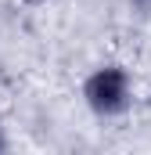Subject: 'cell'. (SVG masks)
<instances>
[{"label":"cell","mask_w":151,"mask_h":155,"mask_svg":"<svg viewBox=\"0 0 151 155\" xmlns=\"http://www.w3.org/2000/svg\"><path fill=\"white\" fill-rule=\"evenodd\" d=\"M126 101H130V79L122 69H101V72H94V76L86 79V105L97 112V116H115V112H122L126 108Z\"/></svg>","instance_id":"6da1fadb"},{"label":"cell","mask_w":151,"mask_h":155,"mask_svg":"<svg viewBox=\"0 0 151 155\" xmlns=\"http://www.w3.org/2000/svg\"><path fill=\"white\" fill-rule=\"evenodd\" d=\"M137 7V15H151V0H130Z\"/></svg>","instance_id":"7a4b0ae2"},{"label":"cell","mask_w":151,"mask_h":155,"mask_svg":"<svg viewBox=\"0 0 151 155\" xmlns=\"http://www.w3.org/2000/svg\"><path fill=\"white\" fill-rule=\"evenodd\" d=\"M29 4H40V0H29Z\"/></svg>","instance_id":"3957f363"},{"label":"cell","mask_w":151,"mask_h":155,"mask_svg":"<svg viewBox=\"0 0 151 155\" xmlns=\"http://www.w3.org/2000/svg\"><path fill=\"white\" fill-rule=\"evenodd\" d=\"M0 144H4V141H0Z\"/></svg>","instance_id":"277c9868"}]
</instances>
